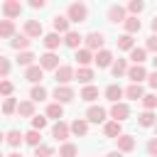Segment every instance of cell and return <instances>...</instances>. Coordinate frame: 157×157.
Masks as SVG:
<instances>
[{
    "instance_id": "cell-1",
    "label": "cell",
    "mask_w": 157,
    "mask_h": 157,
    "mask_svg": "<svg viewBox=\"0 0 157 157\" xmlns=\"http://www.w3.org/2000/svg\"><path fill=\"white\" fill-rule=\"evenodd\" d=\"M66 20L69 22H86L88 20V5L86 2H71L66 7Z\"/></svg>"
},
{
    "instance_id": "cell-2",
    "label": "cell",
    "mask_w": 157,
    "mask_h": 157,
    "mask_svg": "<svg viewBox=\"0 0 157 157\" xmlns=\"http://www.w3.org/2000/svg\"><path fill=\"white\" fill-rule=\"evenodd\" d=\"M74 74H76V69H74V66H69V64H59V69L54 71L56 86H69V83L74 81Z\"/></svg>"
},
{
    "instance_id": "cell-3",
    "label": "cell",
    "mask_w": 157,
    "mask_h": 157,
    "mask_svg": "<svg viewBox=\"0 0 157 157\" xmlns=\"http://www.w3.org/2000/svg\"><path fill=\"white\" fill-rule=\"evenodd\" d=\"M103 42H105L103 32H88V34L83 37V47H86L88 52H93V54L103 49Z\"/></svg>"
},
{
    "instance_id": "cell-4",
    "label": "cell",
    "mask_w": 157,
    "mask_h": 157,
    "mask_svg": "<svg viewBox=\"0 0 157 157\" xmlns=\"http://www.w3.org/2000/svg\"><path fill=\"white\" fill-rule=\"evenodd\" d=\"M0 10H2L5 20H12V22H15V17L22 15V2H20V0H5Z\"/></svg>"
},
{
    "instance_id": "cell-5",
    "label": "cell",
    "mask_w": 157,
    "mask_h": 157,
    "mask_svg": "<svg viewBox=\"0 0 157 157\" xmlns=\"http://www.w3.org/2000/svg\"><path fill=\"white\" fill-rule=\"evenodd\" d=\"M108 115H110L115 123H123V120H128V118H130V105H128V103H123V101H120V103H113V105H110V110H108Z\"/></svg>"
},
{
    "instance_id": "cell-6",
    "label": "cell",
    "mask_w": 157,
    "mask_h": 157,
    "mask_svg": "<svg viewBox=\"0 0 157 157\" xmlns=\"http://www.w3.org/2000/svg\"><path fill=\"white\" fill-rule=\"evenodd\" d=\"M105 118H108V110L103 108V105H88V110H86V123L91 125V123H105Z\"/></svg>"
},
{
    "instance_id": "cell-7",
    "label": "cell",
    "mask_w": 157,
    "mask_h": 157,
    "mask_svg": "<svg viewBox=\"0 0 157 157\" xmlns=\"http://www.w3.org/2000/svg\"><path fill=\"white\" fill-rule=\"evenodd\" d=\"M52 96H54V98H56V101H54V103H61V105H64V103H71V101H74V98H76V91H74V88H71V86H56V88H54V93H52Z\"/></svg>"
},
{
    "instance_id": "cell-8",
    "label": "cell",
    "mask_w": 157,
    "mask_h": 157,
    "mask_svg": "<svg viewBox=\"0 0 157 157\" xmlns=\"http://www.w3.org/2000/svg\"><path fill=\"white\" fill-rule=\"evenodd\" d=\"M39 69H42V71H56V69H59V56H56L54 52H44V54L39 56Z\"/></svg>"
},
{
    "instance_id": "cell-9",
    "label": "cell",
    "mask_w": 157,
    "mask_h": 157,
    "mask_svg": "<svg viewBox=\"0 0 157 157\" xmlns=\"http://www.w3.org/2000/svg\"><path fill=\"white\" fill-rule=\"evenodd\" d=\"M25 34H27L29 39H39V37H44V27H42V22H39V20H27V22H25Z\"/></svg>"
},
{
    "instance_id": "cell-10",
    "label": "cell",
    "mask_w": 157,
    "mask_h": 157,
    "mask_svg": "<svg viewBox=\"0 0 157 157\" xmlns=\"http://www.w3.org/2000/svg\"><path fill=\"white\" fill-rule=\"evenodd\" d=\"M61 44H66L69 49H81V44H83V34H78L76 29H69L66 34H64V39H61Z\"/></svg>"
},
{
    "instance_id": "cell-11",
    "label": "cell",
    "mask_w": 157,
    "mask_h": 157,
    "mask_svg": "<svg viewBox=\"0 0 157 157\" xmlns=\"http://www.w3.org/2000/svg\"><path fill=\"white\" fill-rule=\"evenodd\" d=\"M93 64H96L98 69H110V64H113V52H110V49L96 52V54H93Z\"/></svg>"
},
{
    "instance_id": "cell-12",
    "label": "cell",
    "mask_w": 157,
    "mask_h": 157,
    "mask_svg": "<svg viewBox=\"0 0 157 157\" xmlns=\"http://www.w3.org/2000/svg\"><path fill=\"white\" fill-rule=\"evenodd\" d=\"M125 76L130 78V83H142L147 78V69L140 66V64H132V66H128V74Z\"/></svg>"
},
{
    "instance_id": "cell-13",
    "label": "cell",
    "mask_w": 157,
    "mask_h": 157,
    "mask_svg": "<svg viewBox=\"0 0 157 157\" xmlns=\"http://www.w3.org/2000/svg\"><path fill=\"white\" fill-rule=\"evenodd\" d=\"M69 123H64V120H56L54 125H52V137L54 140H59V142H66L69 140Z\"/></svg>"
},
{
    "instance_id": "cell-14",
    "label": "cell",
    "mask_w": 157,
    "mask_h": 157,
    "mask_svg": "<svg viewBox=\"0 0 157 157\" xmlns=\"http://www.w3.org/2000/svg\"><path fill=\"white\" fill-rule=\"evenodd\" d=\"M93 78H96V74H93L91 66H78L76 74H74V81H78V83H83V86H91Z\"/></svg>"
},
{
    "instance_id": "cell-15",
    "label": "cell",
    "mask_w": 157,
    "mask_h": 157,
    "mask_svg": "<svg viewBox=\"0 0 157 157\" xmlns=\"http://www.w3.org/2000/svg\"><path fill=\"white\" fill-rule=\"evenodd\" d=\"M25 78H27L32 86H37V83H42L44 71L39 69V64H32V66H27V69H25Z\"/></svg>"
},
{
    "instance_id": "cell-16",
    "label": "cell",
    "mask_w": 157,
    "mask_h": 157,
    "mask_svg": "<svg viewBox=\"0 0 157 157\" xmlns=\"http://www.w3.org/2000/svg\"><path fill=\"white\" fill-rule=\"evenodd\" d=\"M69 132L76 135V137H86V135H88V123H86V118H76L74 123H69Z\"/></svg>"
},
{
    "instance_id": "cell-17",
    "label": "cell",
    "mask_w": 157,
    "mask_h": 157,
    "mask_svg": "<svg viewBox=\"0 0 157 157\" xmlns=\"http://www.w3.org/2000/svg\"><path fill=\"white\" fill-rule=\"evenodd\" d=\"M103 135H105V137H113V140H118V137L123 135V123L105 120V123H103Z\"/></svg>"
},
{
    "instance_id": "cell-18",
    "label": "cell",
    "mask_w": 157,
    "mask_h": 157,
    "mask_svg": "<svg viewBox=\"0 0 157 157\" xmlns=\"http://www.w3.org/2000/svg\"><path fill=\"white\" fill-rule=\"evenodd\" d=\"M125 17H128V12H125L123 5H110L108 7V22L118 25V22H125Z\"/></svg>"
},
{
    "instance_id": "cell-19",
    "label": "cell",
    "mask_w": 157,
    "mask_h": 157,
    "mask_svg": "<svg viewBox=\"0 0 157 157\" xmlns=\"http://www.w3.org/2000/svg\"><path fill=\"white\" fill-rule=\"evenodd\" d=\"M29 42H32V39L22 32V34H15V37L10 39V47H12L15 52H29Z\"/></svg>"
},
{
    "instance_id": "cell-20",
    "label": "cell",
    "mask_w": 157,
    "mask_h": 157,
    "mask_svg": "<svg viewBox=\"0 0 157 157\" xmlns=\"http://www.w3.org/2000/svg\"><path fill=\"white\" fill-rule=\"evenodd\" d=\"M123 96H125V98H130V101H142L145 88H142V83H130L128 88H123Z\"/></svg>"
},
{
    "instance_id": "cell-21",
    "label": "cell",
    "mask_w": 157,
    "mask_h": 157,
    "mask_svg": "<svg viewBox=\"0 0 157 157\" xmlns=\"http://www.w3.org/2000/svg\"><path fill=\"white\" fill-rule=\"evenodd\" d=\"M115 142H118V152H123V155H128V152L135 150V137H132V135H125V132H123Z\"/></svg>"
},
{
    "instance_id": "cell-22",
    "label": "cell",
    "mask_w": 157,
    "mask_h": 157,
    "mask_svg": "<svg viewBox=\"0 0 157 157\" xmlns=\"http://www.w3.org/2000/svg\"><path fill=\"white\" fill-rule=\"evenodd\" d=\"M52 27H54L56 34H66V32L71 29V22L66 20V15H56V17L52 20Z\"/></svg>"
},
{
    "instance_id": "cell-23",
    "label": "cell",
    "mask_w": 157,
    "mask_h": 157,
    "mask_svg": "<svg viewBox=\"0 0 157 157\" xmlns=\"http://www.w3.org/2000/svg\"><path fill=\"white\" fill-rule=\"evenodd\" d=\"M74 59H76L78 66H91V64H93V52H88L86 47H81V49H76Z\"/></svg>"
},
{
    "instance_id": "cell-24",
    "label": "cell",
    "mask_w": 157,
    "mask_h": 157,
    "mask_svg": "<svg viewBox=\"0 0 157 157\" xmlns=\"http://www.w3.org/2000/svg\"><path fill=\"white\" fill-rule=\"evenodd\" d=\"M17 34V27L12 20H0V39H12Z\"/></svg>"
},
{
    "instance_id": "cell-25",
    "label": "cell",
    "mask_w": 157,
    "mask_h": 157,
    "mask_svg": "<svg viewBox=\"0 0 157 157\" xmlns=\"http://www.w3.org/2000/svg\"><path fill=\"white\" fill-rule=\"evenodd\" d=\"M42 44L47 47V52H54V49H59V44H61V34H56V32H49V34H44V37H42Z\"/></svg>"
},
{
    "instance_id": "cell-26",
    "label": "cell",
    "mask_w": 157,
    "mask_h": 157,
    "mask_svg": "<svg viewBox=\"0 0 157 157\" xmlns=\"http://www.w3.org/2000/svg\"><path fill=\"white\" fill-rule=\"evenodd\" d=\"M103 96H105L110 103H120V98H123V88H120L118 83H110V86H105Z\"/></svg>"
},
{
    "instance_id": "cell-27",
    "label": "cell",
    "mask_w": 157,
    "mask_h": 157,
    "mask_svg": "<svg viewBox=\"0 0 157 157\" xmlns=\"http://www.w3.org/2000/svg\"><path fill=\"white\" fill-rule=\"evenodd\" d=\"M5 142L17 150V147L25 142V132H20V130H7V132H5Z\"/></svg>"
},
{
    "instance_id": "cell-28",
    "label": "cell",
    "mask_w": 157,
    "mask_h": 157,
    "mask_svg": "<svg viewBox=\"0 0 157 157\" xmlns=\"http://www.w3.org/2000/svg\"><path fill=\"white\" fill-rule=\"evenodd\" d=\"M123 27H125V34H130V37H132V34H137V32H140L142 22H140L137 17H130V15H128V17H125V22H123Z\"/></svg>"
},
{
    "instance_id": "cell-29",
    "label": "cell",
    "mask_w": 157,
    "mask_h": 157,
    "mask_svg": "<svg viewBox=\"0 0 157 157\" xmlns=\"http://www.w3.org/2000/svg\"><path fill=\"white\" fill-rule=\"evenodd\" d=\"M110 74H113L115 78L125 76V74H128V61H125V59H113V64H110Z\"/></svg>"
},
{
    "instance_id": "cell-30",
    "label": "cell",
    "mask_w": 157,
    "mask_h": 157,
    "mask_svg": "<svg viewBox=\"0 0 157 157\" xmlns=\"http://www.w3.org/2000/svg\"><path fill=\"white\" fill-rule=\"evenodd\" d=\"M49 118H52V120H61V118H64V105H61V103H49V105H47V120H49Z\"/></svg>"
},
{
    "instance_id": "cell-31",
    "label": "cell",
    "mask_w": 157,
    "mask_h": 157,
    "mask_svg": "<svg viewBox=\"0 0 157 157\" xmlns=\"http://www.w3.org/2000/svg\"><path fill=\"white\" fill-rule=\"evenodd\" d=\"M137 123H140L142 128H155V123H157V115H155L152 110H142V113L137 115Z\"/></svg>"
},
{
    "instance_id": "cell-32",
    "label": "cell",
    "mask_w": 157,
    "mask_h": 157,
    "mask_svg": "<svg viewBox=\"0 0 157 157\" xmlns=\"http://www.w3.org/2000/svg\"><path fill=\"white\" fill-rule=\"evenodd\" d=\"M145 59H147V52H145V47H132L130 49V61L132 64H145Z\"/></svg>"
},
{
    "instance_id": "cell-33",
    "label": "cell",
    "mask_w": 157,
    "mask_h": 157,
    "mask_svg": "<svg viewBox=\"0 0 157 157\" xmlns=\"http://www.w3.org/2000/svg\"><path fill=\"white\" fill-rule=\"evenodd\" d=\"M44 98H47V88H44L42 83L32 86V91H29V101H32V103H42Z\"/></svg>"
},
{
    "instance_id": "cell-34",
    "label": "cell",
    "mask_w": 157,
    "mask_h": 157,
    "mask_svg": "<svg viewBox=\"0 0 157 157\" xmlns=\"http://www.w3.org/2000/svg\"><path fill=\"white\" fill-rule=\"evenodd\" d=\"M17 115L32 118V115H34V103H32V101H20V103H17Z\"/></svg>"
},
{
    "instance_id": "cell-35",
    "label": "cell",
    "mask_w": 157,
    "mask_h": 157,
    "mask_svg": "<svg viewBox=\"0 0 157 157\" xmlns=\"http://www.w3.org/2000/svg\"><path fill=\"white\" fill-rule=\"evenodd\" d=\"M98 98V86H83V91H81V101H86V103H93Z\"/></svg>"
},
{
    "instance_id": "cell-36",
    "label": "cell",
    "mask_w": 157,
    "mask_h": 157,
    "mask_svg": "<svg viewBox=\"0 0 157 157\" xmlns=\"http://www.w3.org/2000/svg\"><path fill=\"white\" fill-rule=\"evenodd\" d=\"M25 142H27L29 147H39V145H42V132H39V130H27V132H25Z\"/></svg>"
},
{
    "instance_id": "cell-37",
    "label": "cell",
    "mask_w": 157,
    "mask_h": 157,
    "mask_svg": "<svg viewBox=\"0 0 157 157\" xmlns=\"http://www.w3.org/2000/svg\"><path fill=\"white\" fill-rule=\"evenodd\" d=\"M78 155V147L74 145V142H61V147H59V157H76Z\"/></svg>"
},
{
    "instance_id": "cell-38",
    "label": "cell",
    "mask_w": 157,
    "mask_h": 157,
    "mask_svg": "<svg viewBox=\"0 0 157 157\" xmlns=\"http://www.w3.org/2000/svg\"><path fill=\"white\" fill-rule=\"evenodd\" d=\"M142 10H145V2L142 0H130L128 7H125V12H130V17H137Z\"/></svg>"
},
{
    "instance_id": "cell-39",
    "label": "cell",
    "mask_w": 157,
    "mask_h": 157,
    "mask_svg": "<svg viewBox=\"0 0 157 157\" xmlns=\"http://www.w3.org/2000/svg\"><path fill=\"white\" fill-rule=\"evenodd\" d=\"M135 47V39L130 37V34H120L118 37V49H123V52H130Z\"/></svg>"
},
{
    "instance_id": "cell-40",
    "label": "cell",
    "mask_w": 157,
    "mask_h": 157,
    "mask_svg": "<svg viewBox=\"0 0 157 157\" xmlns=\"http://www.w3.org/2000/svg\"><path fill=\"white\" fill-rule=\"evenodd\" d=\"M34 59H37V56H34L32 52H20V54H17V64H20V66H32Z\"/></svg>"
},
{
    "instance_id": "cell-41",
    "label": "cell",
    "mask_w": 157,
    "mask_h": 157,
    "mask_svg": "<svg viewBox=\"0 0 157 157\" xmlns=\"http://www.w3.org/2000/svg\"><path fill=\"white\" fill-rule=\"evenodd\" d=\"M140 103H142L145 110H155V108H157V96H155V93H145Z\"/></svg>"
},
{
    "instance_id": "cell-42",
    "label": "cell",
    "mask_w": 157,
    "mask_h": 157,
    "mask_svg": "<svg viewBox=\"0 0 157 157\" xmlns=\"http://www.w3.org/2000/svg\"><path fill=\"white\" fill-rule=\"evenodd\" d=\"M12 113H17V98H5V103H2V115H12Z\"/></svg>"
},
{
    "instance_id": "cell-43",
    "label": "cell",
    "mask_w": 157,
    "mask_h": 157,
    "mask_svg": "<svg viewBox=\"0 0 157 157\" xmlns=\"http://www.w3.org/2000/svg\"><path fill=\"white\" fill-rule=\"evenodd\" d=\"M12 91H15V83L7 81V78H0V96H2V98H10Z\"/></svg>"
},
{
    "instance_id": "cell-44",
    "label": "cell",
    "mask_w": 157,
    "mask_h": 157,
    "mask_svg": "<svg viewBox=\"0 0 157 157\" xmlns=\"http://www.w3.org/2000/svg\"><path fill=\"white\" fill-rule=\"evenodd\" d=\"M34 157H54V147L42 142L39 147H34Z\"/></svg>"
},
{
    "instance_id": "cell-45",
    "label": "cell",
    "mask_w": 157,
    "mask_h": 157,
    "mask_svg": "<svg viewBox=\"0 0 157 157\" xmlns=\"http://www.w3.org/2000/svg\"><path fill=\"white\" fill-rule=\"evenodd\" d=\"M47 123H49L47 115H32V130H39V132H42V130L47 128Z\"/></svg>"
},
{
    "instance_id": "cell-46",
    "label": "cell",
    "mask_w": 157,
    "mask_h": 157,
    "mask_svg": "<svg viewBox=\"0 0 157 157\" xmlns=\"http://www.w3.org/2000/svg\"><path fill=\"white\" fill-rule=\"evenodd\" d=\"M10 69H12V64H10V59L0 54V78H5V76L10 74Z\"/></svg>"
},
{
    "instance_id": "cell-47",
    "label": "cell",
    "mask_w": 157,
    "mask_h": 157,
    "mask_svg": "<svg viewBox=\"0 0 157 157\" xmlns=\"http://www.w3.org/2000/svg\"><path fill=\"white\" fill-rule=\"evenodd\" d=\"M145 52H155L157 54V34H150L145 42Z\"/></svg>"
},
{
    "instance_id": "cell-48",
    "label": "cell",
    "mask_w": 157,
    "mask_h": 157,
    "mask_svg": "<svg viewBox=\"0 0 157 157\" xmlns=\"http://www.w3.org/2000/svg\"><path fill=\"white\" fill-rule=\"evenodd\" d=\"M147 155H150V157H157V137H152V140L147 142Z\"/></svg>"
},
{
    "instance_id": "cell-49",
    "label": "cell",
    "mask_w": 157,
    "mask_h": 157,
    "mask_svg": "<svg viewBox=\"0 0 157 157\" xmlns=\"http://www.w3.org/2000/svg\"><path fill=\"white\" fill-rule=\"evenodd\" d=\"M29 7L32 10H42V7H47V0H29Z\"/></svg>"
},
{
    "instance_id": "cell-50",
    "label": "cell",
    "mask_w": 157,
    "mask_h": 157,
    "mask_svg": "<svg viewBox=\"0 0 157 157\" xmlns=\"http://www.w3.org/2000/svg\"><path fill=\"white\" fill-rule=\"evenodd\" d=\"M147 83H150V88H155V91H157V71L147 74Z\"/></svg>"
},
{
    "instance_id": "cell-51",
    "label": "cell",
    "mask_w": 157,
    "mask_h": 157,
    "mask_svg": "<svg viewBox=\"0 0 157 157\" xmlns=\"http://www.w3.org/2000/svg\"><path fill=\"white\" fill-rule=\"evenodd\" d=\"M150 27H152V34H157V17H152V22H150Z\"/></svg>"
},
{
    "instance_id": "cell-52",
    "label": "cell",
    "mask_w": 157,
    "mask_h": 157,
    "mask_svg": "<svg viewBox=\"0 0 157 157\" xmlns=\"http://www.w3.org/2000/svg\"><path fill=\"white\" fill-rule=\"evenodd\" d=\"M105 157H125V155H123V152H118V150H113V152H108Z\"/></svg>"
},
{
    "instance_id": "cell-53",
    "label": "cell",
    "mask_w": 157,
    "mask_h": 157,
    "mask_svg": "<svg viewBox=\"0 0 157 157\" xmlns=\"http://www.w3.org/2000/svg\"><path fill=\"white\" fill-rule=\"evenodd\" d=\"M5 157H22V152H10V155H5Z\"/></svg>"
},
{
    "instance_id": "cell-54",
    "label": "cell",
    "mask_w": 157,
    "mask_h": 157,
    "mask_svg": "<svg viewBox=\"0 0 157 157\" xmlns=\"http://www.w3.org/2000/svg\"><path fill=\"white\" fill-rule=\"evenodd\" d=\"M152 64H155V71H157V54H155V59H152Z\"/></svg>"
},
{
    "instance_id": "cell-55",
    "label": "cell",
    "mask_w": 157,
    "mask_h": 157,
    "mask_svg": "<svg viewBox=\"0 0 157 157\" xmlns=\"http://www.w3.org/2000/svg\"><path fill=\"white\" fill-rule=\"evenodd\" d=\"M2 142H5V132H0V145H2Z\"/></svg>"
},
{
    "instance_id": "cell-56",
    "label": "cell",
    "mask_w": 157,
    "mask_h": 157,
    "mask_svg": "<svg viewBox=\"0 0 157 157\" xmlns=\"http://www.w3.org/2000/svg\"><path fill=\"white\" fill-rule=\"evenodd\" d=\"M155 137H157V123H155Z\"/></svg>"
},
{
    "instance_id": "cell-57",
    "label": "cell",
    "mask_w": 157,
    "mask_h": 157,
    "mask_svg": "<svg viewBox=\"0 0 157 157\" xmlns=\"http://www.w3.org/2000/svg\"><path fill=\"white\" fill-rule=\"evenodd\" d=\"M0 157H5V155H2V152H0Z\"/></svg>"
},
{
    "instance_id": "cell-58",
    "label": "cell",
    "mask_w": 157,
    "mask_h": 157,
    "mask_svg": "<svg viewBox=\"0 0 157 157\" xmlns=\"http://www.w3.org/2000/svg\"><path fill=\"white\" fill-rule=\"evenodd\" d=\"M54 157H59V155H54Z\"/></svg>"
}]
</instances>
